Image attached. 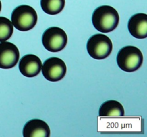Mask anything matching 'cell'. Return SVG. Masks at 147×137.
Segmentation results:
<instances>
[{
    "instance_id": "8992f818",
    "label": "cell",
    "mask_w": 147,
    "mask_h": 137,
    "mask_svg": "<svg viewBox=\"0 0 147 137\" xmlns=\"http://www.w3.org/2000/svg\"><path fill=\"white\" fill-rule=\"evenodd\" d=\"M42 75L47 81L55 82L63 79L67 72L66 64L58 57H50L42 65Z\"/></svg>"
},
{
    "instance_id": "7c38bea8",
    "label": "cell",
    "mask_w": 147,
    "mask_h": 137,
    "mask_svg": "<svg viewBox=\"0 0 147 137\" xmlns=\"http://www.w3.org/2000/svg\"><path fill=\"white\" fill-rule=\"evenodd\" d=\"M65 0H40L42 9L46 14L55 15L63 10Z\"/></svg>"
},
{
    "instance_id": "8fae6325",
    "label": "cell",
    "mask_w": 147,
    "mask_h": 137,
    "mask_svg": "<svg viewBox=\"0 0 147 137\" xmlns=\"http://www.w3.org/2000/svg\"><path fill=\"white\" fill-rule=\"evenodd\" d=\"M124 114L125 111L123 105L115 100L105 101L99 108L100 116H123Z\"/></svg>"
},
{
    "instance_id": "9c48e42d",
    "label": "cell",
    "mask_w": 147,
    "mask_h": 137,
    "mask_svg": "<svg viewBox=\"0 0 147 137\" xmlns=\"http://www.w3.org/2000/svg\"><path fill=\"white\" fill-rule=\"evenodd\" d=\"M22 134L24 137H49L50 129L45 121L34 118L26 123L23 127Z\"/></svg>"
},
{
    "instance_id": "277c9868",
    "label": "cell",
    "mask_w": 147,
    "mask_h": 137,
    "mask_svg": "<svg viewBox=\"0 0 147 137\" xmlns=\"http://www.w3.org/2000/svg\"><path fill=\"white\" fill-rule=\"evenodd\" d=\"M87 51L89 55L96 59H104L112 52L113 44L105 34H96L90 37L87 42Z\"/></svg>"
},
{
    "instance_id": "3957f363",
    "label": "cell",
    "mask_w": 147,
    "mask_h": 137,
    "mask_svg": "<svg viewBox=\"0 0 147 137\" xmlns=\"http://www.w3.org/2000/svg\"><path fill=\"white\" fill-rule=\"evenodd\" d=\"M12 25L19 31H26L35 27L37 14L34 8L29 5H20L13 10L11 15Z\"/></svg>"
},
{
    "instance_id": "4fadbf2b",
    "label": "cell",
    "mask_w": 147,
    "mask_h": 137,
    "mask_svg": "<svg viewBox=\"0 0 147 137\" xmlns=\"http://www.w3.org/2000/svg\"><path fill=\"white\" fill-rule=\"evenodd\" d=\"M14 28L11 21L9 19L0 17V42L8 40L11 37Z\"/></svg>"
},
{
    "instance_id": "52a82bcc",
    "label": "cell",
    "mask_w": 147,
    "mask_h": 137,
    "mask_svg": "<svg viewBox=\"0 0 147 137\" xmlns=\"http://www.w3.org/2000/svg\"><path fill=\"white\" fill-rule=\"evenodd\" d=\"M20 59V51L15 44L9 41L0 42V68L9 69L15 67Z\"/></svg>"
},
{
    "instance_id": "ba28073f",
    "label": "cell",
    "mask_w": 147,
    "mask_h": 137,
    "mask_svg": "<svg viewBox=\"0 0 147 137\" xmlns=\"http://www.w3.org/2000/svg\"><path fill=\"white\" fill-rule=\"evenodd\" d=\"M42 65L41 60L37 56L30 54L22 57L19 63V69L23 76L32 78L40 74Z\"/></svg>"
},
{
    "instance_id": "7a4b0ae2",
    "label": "cell",
    "mask_w": 147,
    "mask_h": 137,
    "mask_svg": "<svg viewBox=\"0 0 147 137\" xmlns=\"http://www.w3.org/2000/svg\"><path fill=\"white\" fill-rule=\"evenodd\" d=\"M143 54L135 46H126L119 50L116 57L118 66L126 72H134L139 69L143 63Z\"/></svg>"
},
{
    "instance_id": "5bb4252c",
    "label": "cell",
    "mask_w": 147,
    "mask_h": 137,
    "mask_svg": "<svg viewBox=\"0 0 147 137\" xmlns=\"http://www.w3.org/2000/svg\"><path fill=\"white\" fill-rule=\"evenodd\" d=\"M1 0H0V11H1Z\"/></svg>"
},
{
    "instance_id": "6da1fadb",
    "label": "cell",
    "mask_w": 147,
    "mask_h": 137,
    "mask_svg": "<svg viewBox=\"0 0 147 137\" xmlns=\"http://www.w3.org/2000/svg\"><path fill=\"white\" fill-rule=\"evenodd\" d=\"M92 23L98 31L102 33L111 32L119 25V12L111 6H100L93 11Z\"/></svg>"
},
{
    "instance_id": "5b68a950",
    "label": "cell",
    "mask_w": 147,
    "mask_h": 137,
    "mask_svg": "<svg viewBox=\"0 0 147 137\" xmlns=\"http://www.w3.org/2000/svg\"><path fill=\"white\" fill-rule=\"evenodd\" d=\"M42 42L47 51L58 52L63 50L67 45V34L60 27H50L43 33Z\"/></svg>"
},
{
    "instance_id": "30bf717a",
    "label": "cell",
    "mask_w": 147,
    "mask_h": 137,
    "mask_svg": "<svg viewBox=\"0 0 147 137\" xmlns=\"http://www.w3.org/2000/svg\"><path fill=\"white\" fill-rule=\"evenodd\" d=\"M128 29L130 34L136 39L147 37V14L138 13L132 16L128 22Z\"/></svg>"
}]
</instances>
